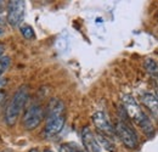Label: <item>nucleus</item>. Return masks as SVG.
Listing matches in <instances>:
<instances>
[{
    "label": "nucleus",
    "instance_id": "20e7f679",
    "mask_svg": "<svg viewBox=\"0 0 158 152\" xmlns=\"http://www.w3.org/2000/svg\"><path fill=\"white\" fill-rule=\"evenodd\" d=\"M24 9H26L24 1H21V0L9 1L6 21L11 27H19L22 24V21L24 17Z\"/></svg>",
    "mask_w": 158,
    "mask_h": 152
},
{
    "label": "nucleus",
    "instance_id": "7ed1b4c3",
    "mask_svg": "<svg viewBox=\"0 0 158 152\" xmlns=\"http://www.w3.org/2000/svg\"><path fill=\"white\" fill-rule=\"evenodd\" d=\"M114 132L118 135L120 141L130 150H134L139 146V139L136 133L131 129V127H129L125 122L123 120H118L116 123V128Z\"/></svg>",
    "mask_w": 158,
    "mask_h": 152
},
{
    "label": "nucleus",
    "instance_id": "412c9836",
    "mask_svg": "<svg viewBox=\"0 0 158 152\" xmlns=\"http://www.w3.org/2000/svg\"><path fill=\"white\" fill-rule=\"evenodd\" d=\"M1 6H2V1H0V7H1Z\"/></svg>",
    "mask_w": 158,
    "mask_h": 152
},
{
    "label": "nucleus",
    "instance_id": "dca6fc26",
    "mask_svg": "<svg viewBox=\"0 0 158 152\" xmlns=\"http://www.w3.org/2000/svg\"><path fill=\"white\" fill-rule=\"evenodd\" d=\"M4 50H5L4 45H1V44H0V57H2V54H4Z\"/></svg>",
    "mask_w": 158,
    "mask_h": 152
},
{
    "label": "nucleus",
    "instance_id": "f8f14e48",
    "mask_svg": "<svg viewBox=\"0 0 158 152\" xmlns=\"http://www.w3.org/2000/svg\"><path fill=\"white\" fill-rule=\"evenodd\" d=\"M69 46H71V41L67 34H61L55 41V48L59 50V53H67L69 50Z\"/></svg>",
    "mask_w": 158,
    "mask_h": 152
},
{
    "label": "nucleus",
    "instance_id": "39448f33",
    "mask_svg": "<svg viewBox=\"0 0 158 152\" xmlns=\"http://www.w3.org/2000/svg\"><path fill=\"white\" fill-rule=\"evenodd\" d=\"M44 118V110L40 105L29 106L23 114V125L27 130L35 129Z\"/></svg>",
    "mask_w": 158,
    "mask_h": 152
},
{
    "label": "nucleus",
    "instance_id": "f03ea898",
    "mask_svg": "<svg viewBox=\"0 0 158 152\" xmlns=\"http://www.w3.org/2000/svg\"><path fill=\"white\" fill-rule=\"evenodd\" d=\"M27 100H28V87L22 85L15 93V95L12 96V99L10 100V102L7 103V106L5 108L4 119L9 127H14L16 124Z\"/></svg>",
    "mask_w": 158,
    "mask_h": 152
},
{
    "label": "nucleus",
    "instance_id": "1a4fd4ad",
    "mask_svg": "<svg viewBox=\"0 0 158 152\" xmlns=\"http://www.w3.org/2000/svg\"><path fill=\"white\" fill-rule=\"evenodd\" d=\"M141 102L143 103V106L153 114V117H156L158 119V97L153 94H143L141 96Z\"/></svg>",
    "mask_w": 158,
    "mask_h": 152
},
{
    "label": "nucleus",
    "instance_id": "2eb2a0df",
    "mask_svg": "<svg viewBox=\"0 0 158 152\" xmlns=\"http://www.w3.org/2000/svg\"><path fill=\"white\" fill-rule=\"evenodd\" d=\"M62 149L66 152H85L79 145H77L76 142H68V144H64L62 146Z\"/></svg>",
    "mask_w": 158,
    "mask_h": 152
},
{
    "label": "nucleus",
    "instance_id": "f3484780",
    "mask_svg": "<svg viewBox=\"0 0 158 152\" xmlns=\"http://www.w3.org/2000/svg\"><path fill=\"white\" fill-rule=\"evenodd\" d=\"M28 152H40V151L38 150V149H31V150H29Z\"/></svg>",
    "mask_w": 158,
    "mask_h": 152
},
{
    "label": "nucleus",
    "instance_id": "6e6552de",
    "mask_svg": "<svg viewBox=\"0 0 158 152\" xmlns=\"http://www.w3.org/2000/svg\"><path fill=\"white\" fill-rule=\"evenodd\" d=\"M63 125H64V117L63 116L46 119V125H45V129H44L45 136L46 137H52V136L57 135L62 130Z\"/></svg>",
    "mask_w": 158,
    "mask_h": 152
},
{
    "label": "nucleus",
    "instance_id": "9b49d317",
    "mask_svg": "<svg viewBox=\"0 0 158 152\" xmlns=\"http://www.w3.org/2000/svg\"><path fill=\"white\" fill-rule=\"evenodd\" d=\"M95 136H96V140L99 142L100 147L103 152H113L114 151V146L113 144L111 142L110 139H107L103 134L101 133H95Z\"/></svg>",
    "mask_w": 158,
    "mask_h": 152
},
{
    "label": "nucleus",
    "instance_id": "0eeeda50",
    "mask_svg": "<svg viewBox=\"0 0 158 152\" xmlns=\"http://www.w3.org/2000/svg\"><path fill=\"white\" fill-rule=\"evenodd\" d=\"M81 141H83V146L86 150V152H103L100 147L98 140H96L95 134L91 132V129L89 127L83 128V130H81Z\"/></svg>",
    "mask_w": 158,
    "mask_h": 152
},
{
    "label": "nucleus",
    "instance_id": "ddd939ff",
    "mask_svg": "<svg viewBox=\"0 0 158 152\" xmlns=\"http://www.w3.org/2000/svg\"><path fill=\"white\" fill-rule=\"evenodd\" d=\"M143 66H145L146 71H147L151 76L155 77V78L157 79L158 78V63L155 60H152V58H146Z\"/></svg>",
    "mask_w": 158,
    "mask_h": 152
},
{
    "label": "nucleus",
    "instance_id": "9d476101",
    "mask_svg": "<svg viewBox=\"0 0 158 152\" xmlns=\"http://www.w3.org/2000/svg\"><path fill=\"white\" fill-rule=\"evenodd\" d=\"M63 111H64V105L63 102L59 100V99H54L50 101L48 110H46V117L49 118H54V117H60L63 116Z\"/></svg>",
    "mask_w": 158,
    "mask_h": 152
},
{
    "label": "nucleus",
    "instance_id": "a211bd4d",
    "mask_svg": "<svg viewBox=\"0 0 158 152\" xmlns=\"http://www.w3.org/2000/svg\"><path fill=\"white\" fill-rule=\"evenodd\" d=\"M4 97H5V95H4V94H2V93H0V102H1V100H2V99H4Z\"/></svg>",
    "mask_w": 158,
    "mask_h": 152
},
{
    "label": "nucleus",
    "instance_id": "4be33fe9",
    "mask_svg": "<svg viewBox=\"0 0 158 152\" xmlns=\"http://www.w3.org/2000/svg\"><path fill=\"white\" fill-rule=\"evenodd\" d=\"M157 80H158V78H157Z\"/></svg>",
    "mask_w": 158,
    "mask_h": 152
},
{
    "label": "nucleus",
    "instance_id": "6ab92c4d",
    "mask_svg": "<svg viewBox=\"0 0 158 152\" xmlns=\"http://www.w3.org/2000/svg\"><path fill=\"white\" fill-rule=\"evenodd\" d=\"M43 152H54L52 150H50V149H46V150H44Z\"/></svg>",
    "mask_w": 158,
    "mask_h": 152
},
{
    "label": "nucleus",
    "instance_id": "4468645a",
    "mask_svg": "<svg viewBox=\"0 0 158 152\" xmlns=\"http://www.w3.org/2000/svg\"><path fill=\"white\" fill-rule=\"evenodd\" d=\"M20 31H21L22 37L26 38L27 40H32V39H34V37H35V34H34V29H33L29 24H27V23H22V24H21Z\"/></svg>",
    "mask_w": 158,
    "mask_h": 152
},
{
    "label": "nucleus",
    "instance_id": "423d86ee",
    "mask_svg": "<svg viewBox=\"0 0 158 152\" xmlns=\"http://www.w3.org/2000/svg\"><path fill=\"white\" fill-rule=\"evenodd\" d=\"M93 123L101 134L113 135V133H116L108 116L102 111H98V112L93 114Z\"/></svg>",
    "mask_w": 158,
    "mask_h": 152
},
{
    "label": "nucleus",
    "instance_id": "aec40b11",
    "mask_svg": "<svg viewBox=\"0 0 158 152\" xmlns=\"http://www.w3.org/2000/svg\"><path fill=\"white\" fill-rule=\"evenodd\" d=\"M157 82H158V80H157ZM156 96L158 97V85L156 87Z\"/></svg>",
    "mask_w": 158,
    "mask_h": 152
},
{
    "label": "nucleus",
    "instance_id": "f257e3e1",
    "mask_svg": "<svg viewBox=\"0 0 158 152\" xmlns=\"http://www.w3.org/2000/svg\"><path fill=\"white\" fill-rule=\"evenodd\" d=\"M123 106H124V111L128 114V117L140 127V129L146 134V135H152L153 134V125L151 123V120L148 119V117L146 113L142 111V108L140 107L138 101L133 97L131 95H124L123 99Z\"/></svg>",
    "mask_w": 158,
    "mask_h": 152
}]
</instances>
